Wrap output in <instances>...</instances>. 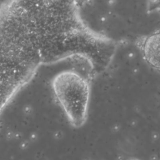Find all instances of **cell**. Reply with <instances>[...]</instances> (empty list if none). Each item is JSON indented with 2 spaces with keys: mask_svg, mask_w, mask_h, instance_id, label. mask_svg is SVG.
<instances>
[{
  "mask_svg": "<svg viewBox=\"0 0 160 160\" xmlns=\"http://www.w3.org/2000/svg\"><path fill=\"white\" fill-rule=\"evenodd\" d=\"M129 160H140V159H129Z\"/></svg>",
  "mask_w": 160,
  "mask_h": 160,
  "instance_id": "5",
  "label": "cell"
},
{
  "mask_svg": "<svg viewBox=\"0 0 160 160\" xmlns=\"http://www.w3.org/2000/svg\"><path fill=\"white\" fill-rule=\"evenodd\" d=\"M82 0H4L0 3V88L22 89L43 65L70 61L92 80L121 42L92 28Z\"/></svg>",
  "mask_w": 160,
  "mask_h": 160,
  "instance_id": "1",
  "label": "cell"
},
{
  "mask_svg": "<svg viewBox=\"0 0 160 160\" xmlns=\"http://www.w3.org/2000/svg\"><path fill=\"white\" fill-rule=\"evenodd\" d=\"M135 46L145 63L160 74V30L138 36Z\"/></svg>",
  "mask_w": 160,
  "mask_h": 160,
  "instance_id": "3",
  "label": "cell"
},
{
  "mask_svg": "<svg viewBox=\"0 0 160 160\" xmlns=\"http://www.w3.org/2000/svg\"><path fill=\"white\" fill-rule=\"evenodd\" d=\"M146 8L148 14L160 15V0H146Z\"/></svg>",
  "mask_w": 160,
  "mask_h": 160,
  "instance_id": "4",
  "label": "cell"
},
{
  "mask_svg": "<svg viewBox=\"0 0 160 160\" xmlns=\"http://www.w3.org/2000/svg\"><path fill=\"white\" fill-rule=\"evenodd\" d=\"M92 81L74 68L57 73L51 80L54 95L74 128H82L88 120Z\"/></svg>",
  "mask_w": 160,
  "mask_h": 160,
  "instance_id": "2",
  "label": "cell"
}]
</instances>
